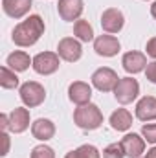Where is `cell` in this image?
I'll return each instance as SVG.
<instances>
[{"label":"cell","instance_id":"1","mask_svg":"<svg viewBox=\"0 0 156 158\" xmlns=\"http://www.w3.org/2000/svg\"><path fill=\"white\" fill-rule=\"evenodd\" d=\"M42 33H44V20L40 19L39 15H31L26 20H22L20 24L15 26V30H13V42L17 46L28 48V46H33L40 39Z\"/></svg>","mask_w":156,"mask_h":158},{"label":"cell","instance_id":"2","mask_svg":"<svg viewBox=\"0 0 156 158\" xmlns=\"http://www.w3.org/2000/svg\"><path fill=\"white\" fill-rule=\"evenodd\" d=\"M74 121H76V125L79 129L96 131L103 123V114H101L97 105L86 103V105H79L77 109L74 110Z\"/></svg>","mask_w":156,"mask_h":158},{"label":"cell","instance_id":"3","mask_svg":"<svg viewBox=\"0 0 156 158\" xmlns=\"http://www.w3.org/2000/svg\"><path fill=\"white\" fill-rule=\"evenodd\" d=\"M140 94V85L138 81L132 77H123L119 79V83L114 88V96L121 105H127V103H132Z\"/></svg>","mask_w":156,"mask_h":158},{"label":"cell","instance_id":"4","mask_svg":"<svg viewBox=\"0 0 156 158\" xmlns=\"http://www.w3.org/2000/svg\"><path fill=\"white\" fill-rule=\"evenodd\" d=\"M46 98V90L44 86L35 83V81H28L20 86V99L26 107H39Z\"/></svg>","mask_w":156,"mask_h":158},{"label":"cell","instance_id":"5","mask_svg":"<svg viewBox=\"0 0 156 158\" xmlns=\"http://www.w3.org/2000/svg\"><path fill=\"white\" fill-rule=\"evenodd\" d=\"M33 70L37 74L42 76H50L53 72H57L59 68V53H53V52H42L39 55L33 57Z\"/></svg>","mask_w":156,"mask_h":158},{"label":"cell","instance_id":"6","mask_svg":"<svg viewBox=\"0 0 156 158\" xmlns=\"http://www.w3.org/2000/svg\"><path fill=\"white\" fill-rule=\"evenodd\" d=\"M119 83V77L114 70L110 68H99L92 74V85L101 90V92H110L116 88V85Z\"/></svg>","mask_w":156,"mask_h":158},{"label":"cell","instance_id":"7","mask_svg":"<svg viewBox=\"0 0 156 158\" xmlns=\"http://www.w3.org/2000/svg\"><path fill=\"white\" fill-rule=\"evenodd\" d=\"M57 53L61 59L68 61V63H76L81 59V53H83V48H81V42L72 37H66V39L59 40V46H57Z\"/></svg>","mask_w":156,"mask_h":158},{"label":"cell","instance_id":"8","mask_svg":"<svg viewBox=\"0 0 156 158\" xmlns=\"http://www.w3.org/2000/svg\"><path fill=\"white\" fill-rule=\"evenodd\" d=\"M123 24H125V17H123V13H121L119 9L109 7V9L103 11V15H101V28H103L105 31H109V33H117V31L123 28Z\"/></svg>","mask_w":156,"mask_h":158},{"label":"cell","instance_id":"9","mask_svg":"<svg viewBox=\"0 0 156 158\" xmlns=\"http://www.w3.org/2000/svg\"><path fill=\"white\" fill-rule=\"evenodd\" d=\"M57 9H59V15L63 20L74 22L83 13V0H59Z\"/></svg>","mask_w":156,"mask_h":158},{"label":"cell","instance_id":"10","mask_svg":"<svg viewBox=\"0 0 156 158\" xmlns=\"http://www.w3.org/2000/svg\"><path fill=\"white\" fill-rule=\"evenodd\" d=\"M119 143H121V147H123V151H125V156H129V158H140L142 153L145 151V142H143V138H140V136L134 134V132H132V134H125Z\"/></svg>","mask_w":156,"mask_h":158},{"label":"cell","instance_id":"11","mask_svg":"<svg viewBox=\"0 0 156 158\" xmlns=\"http://www.w3.org/2000/svg\"><path fill=\"white\" fill-rule=\"evenodd\" d=\"M94 50L97 55L103 57H114L119 52V40L112 35H101L94 40Z\"/></svg>","mask_w":156,"mask_h":158},{"label":"cell","instance_id":"12","mask_svg":"<svg viewBox=\"0 0 156 158\" xmlns=\"http://www.w3.org/2000/svg\"><path fill=\"white\" fill-rule=\"evenodd\" d=\"M68 98L70 101H74L76 105H86L90 103V98H92V88L90 85L83 83V81H76L70 85L68 88Z\"/></svg>","mask_w":156,"mask_h":158},{"label":"cell","instance_id":"13","mask_svg":"<svg viewBox=\"0 0 156 158\" xmlns=\"http://www.w3.org/2000/svg\"><path fill=\"white\" fill-rule=\"evenodd\" d=\"M30 127V112L28 109H15L11 114H9V131L15 132V134H20L24 132L26 129Z\"/></svg>","mask_w":156,"mask_h":158},{"label":"cell","instance_id":"14","mask_svg":"<svg viewBox=\"0 0 156 158\" xmlns=\"http://www.w3.org/2000/svg\"><path fill=\"white\" fill-rule=\"evenodd\" d=\"M2 7H4V13L7 17L20 19L30 11L31 0H2Z\"/></svg>","mask_w":156,"mask_h":158},{"label":"cell","instance_id":"15","mask_svg":"<svg viewBox=\"0 0 156 158\" xmlns=\"http://www.w3.org/2000/svg\"><path fill=\"white\" fill-rule=\"evenodd\" d=\"M136 118L142 121H151L156 119V98L145 96L138 101L136 105Z\"/></svg>","mask_w":156,"mask_h":158},{"label":"cell","instance_id":"16","mask_svg":"<svg viewBox=\"0 0 156 158\" xmlns=\"http://www.w3.org/2000/svg\"><path fill=\"white\" fill-rule=\"evenodd\" d=\"M147 64H149V63H147L145 55L140 53V52H127V53L123 55V68H125L129 74H138V72H142Z\"/></svg>","mask_w":156,"mask_h":158},{"label":"cell","instance_id":"17","mask_svg":"<svg viewBox=\"0 0 156 158\" xmlns=\"http://www.w3.org/2000/svg\"><path fill=\"white\" fill-rule=\"evenodd\" d=\"M31 132H33V136H35L37 140L46 142V140L53 138V134H55V125H53L50 119L39 118L33 125H31Z\"/></svg>","mask_w":156,"mask_h":158},{"label":"cell","instance_id":"18","mask_svg":"<svg viewBox=\"0 0 156 158\" xmlns=\"http://www.w3.org/2000/svg\"><path fill=\"white\" fill-rule=\"evenodd\" d=\"M110 125H112L114 131H127V129H130V125H132L130 112L125 110V109H117L116 112H112V116H110Z\"/></svg>","mask_w":156,"mask_h":158},{"label":"cell","instance_id":"19","mask_svg":"<svg viewBox=\"0 0 156 158\" xmlns=\"http://www.w3.org/2000/svg\"><path fill=\"white\" fill-rule=\"evenodd\" d=\"M30 63H33V61H30V55L24 53V52H15V53H11L7 57V66L13 72H24V70H28Z\"/></svg>","mask_w":156,"mask_h":158},{"label":"cell","instance_id":"20","mask_svg":"<svg viewBox=\"0 0 156 158\" xmlns=\"http://www.w3.org/2000/svg\"><path fill=\"white\" fill-rule=\"evenodd\" d=\"M74 33H76V37L79 40H83V42H90V40L94 39V30H92V26L88 24V20H76V24H74Z\"/></svg>","mask_w":156,"mask_h":158},{"label":"cell","instance_id":"21","mask_svg":"<svg viewBox=\"0 0 156 158\" xmlns=\"http://www.w3.org/2000/svg\"><path fill=\"white\" fill-rule=\"evenodd\" d=\"M0 85H2V88H17L18 86V77H17V74L15 72H11L7 66H2L0 68Z\"/></svg>","mask_w":156,"mask_h":158},{"label":"cell","instance_id":"22","mask_svg":"<svg viewBox=\"0 0 156 158\" xmlns=\"http://www.w3.org/2000/svg\"><path fill=\"white\" fill-rule=\"evenodd\" d=\"M64 158H101V155L94 145H81L76 151H70Z\"/></svg>","mask_w":156,"mask_h":158},{"label":"cell","instance_id":"23","mask_svg":"<svg viewBox=\"0 0 156 158\" xmlns=\"http://www.w3.org/2000/svg\"><path fill=\"white\" fill-rule=\"evenodd\" d=\"M103 158H125V151L121 143H110L103 149Z\"/></svg>","mask_w":156,"mask_h":158},{"label":"cell","instance_id":"24","mask_svg":"<svg viewBox=\"0 0 156 158\" xmlns=\"http://www.w3.org/2000/svg\"><path fill=\"white\" fill-rule=\"evenodd\" d=\"M31 158H55V153L48 145H37L31 151Z\"/></svg>","mask_w":156,"mask_h":158},{"label":"cell","instance_id":"25","mask_svg":"<svg viewBox=\"0 0 156 158\" xmlns=\"http://www.w3.org/2000/svg\"><path fill=\"white\" fill-rule=\"evenodd\" d=\"M142 134L149 143H156V123H149L142 127Z\"/></svg>","mask_w":156,"mask_h":158},{"label":"cell","instance_id":"26","mask_svg":"<svg viewBox=\"0 0 156 158\" xmlns=\"http://www.w3.org/2000/svg\"><path fill=\"white\" fill-rule=\"evenodd\" d=\"M145 76H147V79H149L151 83H154V85H156V61H154V63H149V64H147Z\"/></svg>","mask_w":156,"mask_h":158},{"label":"cell","instance_id":"27","mask_svg":"<svg viewBox=\"0 0 156 158\" xmlns=\"http://www.w3.org/2000/svg\"><path fill=\"white\" fill-rule=\"evenodd\" d=\"M145 50H147V55H151V57L156 59V37H153V39L147 42V48Z\"/></svg>","mask_w":156,"mask_h":158},{"label":"cell","instance_id":"28","mask_svg":"<svg viewBox=\"0 0 156 158\" xmlns=\"http://www.w3.org/2000/svg\"><path fill=\"white\" fill-rule=\"evenodd\" d=\"M0 138H2V142H4V149H2V153H0V155H2V156H6V155H7V151H9V136H7L6 132H2V136H0Z\"/></svg>","mask_w":156,"mask_h":158},{"label":"cell","instance_id":"29","mask_svg":"<svg viewBox=\"0 0 156 158\" xmlns=\"http://www.w3.org/2000/svg\"><path fill=\"white\" fill-rule=\"evenodd\" d=\"M0 129H2V132H6L9 129V116L0 114Z\"/></svg>","mask_w":156,"mask_h":158},{"label":"cell","instance_id":"30","mask_svg":"<svg viewBox=\"0 0 156 158\" xmlns=\"http://www.w3.org/2000/svg\"><path fill=\"white\" fill-rule=\"evenodd\" d=\"M147 156H149V158H156V147H153V149L147 153Z\"/></svg>","mask_w":156,"mask_h":158},{"label":"cell","instance_id":"31","mask_svg":"<svg viewBox=\"0 0 156 158\" xmlns=\"http://www.w3.org/2000/svg\"><path fill=\"white\" fill-rule=\"evenodd\" d=\"M151 13H153V17L156 19V2L153 4V6H151Z\"/></svg>","mask_w":156,"mask_h":158},{"label":"cell","instance_id":"32","mask_svg":"<svg viewBox=\"0 0 156 158\" xmlns=\"http://www.w3.org/2000/svg\"><path fill=\"white\" fill-rule=\"evenodd\" d=\"M143 158H149V156H143Z\"/></svg>","mask_w":156,"mask_h":158}]
</instances>
